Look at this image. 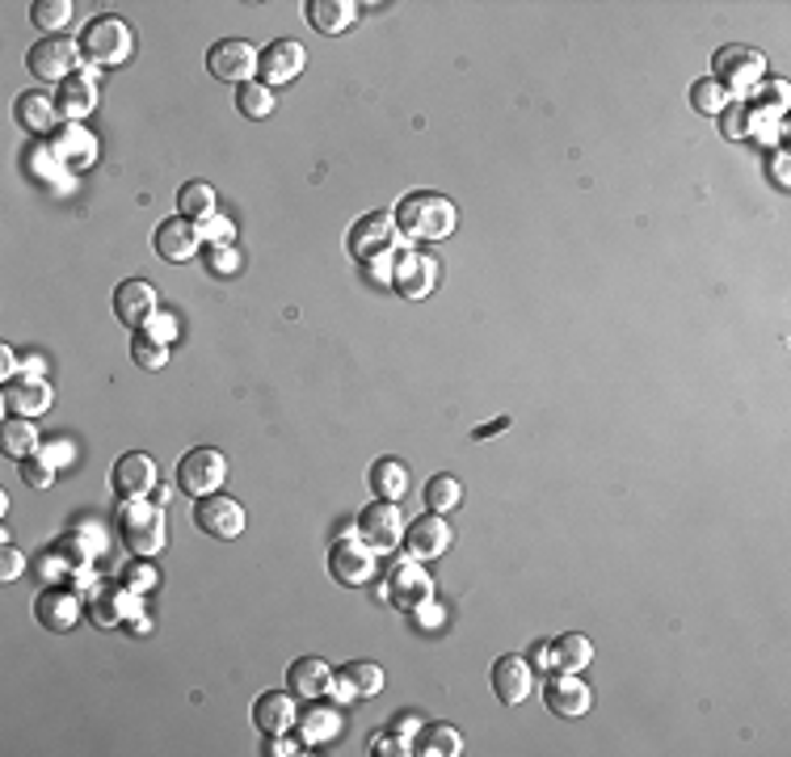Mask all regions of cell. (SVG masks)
Listing matches in <instances>:
<instances>
[{"label": "cell", "mask_w": 791, "mask_h": 757, "mask_svg": "<svg viewBox=\"0 0 791 757\" xmlns=\"http://www.w3.org/2000/svg\"><path fill=\"white\" fill-rule=\"evenodd\" d=\"M413 754L421 757H460L463 754V736L451 724H421L413 732Z\"/></svg>", "instance_id": "4dcf8cb0"}, {"label": "cell", "mask_w": 791, "mask_h": 757, "mask_svg": "<svg viewBox=\"0 0 791 757\" xmlns=\"http://www.w3.org/2000/svg\"><path fill=\"white\" fill-rule=\"evenodd\" d=\"M409 560H438V555L451 547V527L442 513H421L417 522L405 527V543H400Z\"/></svg>", "instance_id": "ffe728a7"}, {"label": "cell", "mask_w": 791, "mask_h": 757, "mask_svg": "<svg viewBox=\"0 0 791 757\" xmlns=\"http://www.w3.org/2000/svg\"><path fill=\"white\" fill-rule=\"evenodd\" d=\"M413 623H417V628H421V631L442 628V606H438V602L417 606V610H413Z\"/></svg>", "instance_id": "816d5d0a"}, {"label": "cell", "mask_w": 791, "mask_h": 757, "mask_svg": "<svg viewBox=\"0 0 791 757\" xmlns=\"http://www.w3.org/2000/svg\"><path fill=\"white\" fill-rule=\"evenodd\" d=\"M712 80H720L733 98H745L766 80V55L754 47H720L712 55Z\"/></svg>", "instance_id": "5b68a950"}, {"label": "cell", "mask_w": 791, "mask_h": 757, "mask_svg": "<svg viewBox=\"0 0 791 757\" xmlns=\"http://www.w3.org/2000/svg\"><path fill=\"white\" fill-rule=\"evenodd\" d=\"M463 501V484L455 476H434L430 484H426V509L430 513H451V509H460Z\"/></svg>", "instance_id": "ab89813d"}, {"label": "cell", "mask_w": 791, "mask_h": 757, "mask_svg": "<svg viewBox=\"0 0 791 757\" xmlns=\"http://www.w3.org/2000/svg\"><path fill=\"white\" fill-rule=\"evenodd\" d=\"M55 105H59L64 123H80L84 114H93L98 110V68H80L68 76L55 93Z\"/></svg>", "instance_id": "44dd1931"}, {"label": "cell", "mask_w": 791, "mask_h": 757, "mask_svg": "<svg viewBox=\"0 0 791 757\" xmlns=\"http://www.w3.org/2000/svg\"><path fill=\"white\" fill-rule=\"evenodd\" d=\"M329 573L332 580L358 589V585H366V580L375 577V552L362 539H337L329 547Z\"/></svg>", "instance_id": "2e32d148"}, {"label": "cell", "mask_w": 791, "mask_h": 757, "mask_svg": "<svg viewBox=\"0 0 791 757\" xmlns=\"http://www.w3.org/2000/svg\"><path fill=\"white\" fill-rule=\"evenodd\" d=\"M131 358H135L139 371H160V366L169 362V341H160V337L148 332V328H135V337H131Z\"/></svg>", "instance_id": "74e56055"}, {"label": "cell", "mask_w": 791, "mask_h": 757, "mask_svg": "<svg viewBox=\"0 0 791 757\" xmlns=\"http://www.w3.org/2000/svg\"><path fill=\"white\" fill-rule=\"evenodd\" d=\"M80 59L89 68H114V64H127L131 50H135V30L123 18H93V22L80 30L77 38Z\"/></svg>", "instance_id": "7a4b0ae2"}, {"label": "cell", "mask_w": 791, "mask_h": 757, "mask_svg": "<svg viewBox=\"0 0 791 757\" xmlns=\"http://www.w3.org/2000/svg\"><path fill=\"white\" fill-rule=\"evenodd\" d=\"M34 614H38V623L47 631H72L80 623V598L77 589H68V585H52V589H43L38 594V602H34Z\"/></svg>", "instance_id": "603a6c76"}, {"label": "cell", "mask_w": 791, "mask_h": 757, "mask_svg": "<svg viewBox=\"0 0 791 757\" xmlns=\"http://www.w3.org/2000/svg\"><path fill=\"white\" fill-rule=\"evenodd\" d=\"M547 660H552V669H561V674H581L589 660H594V644H589L581 631H564V635H556V640L547 644Z\"/></svg>", "instance_id": "f1b7e54d"}, {"label": "cell", "mask_w": 791, "mask_h": 757, "mask_svg": "<svg viewBox=\"0 0 791 757\" xmlns=\"http://www.w3.org/2000/svg\"><path fill=\"white\" fill-rule=\"evenodd\" d=\"M510 426V417H497V421H488V426L476 429V438H488V433H501V429Z\"/></svg>", "instance_id": "680465c9"}, {"label": "cell", "mask_w": 791, "mask_h": 757, "mask_svg": "<svg viewBox=\"0 0 791 757\" xmlns=\"http://www.w3.org/2000/svg\"><path fill=\"white\" fill-rule=\"evenodd\" d=\"M236 110L245 114V118H270L274 114V93L261 84V80H249V84H240L236 89Z\"/></svg>", "instance_id": "60d3db41"}, {"label": "cell", "mask_w": 791, "mask_h": 757, "mask_svg": "<svg viewBox=\"0 0 791 757\" xmlns=\"http://www.w3.org/2000/svg\"><path fill=\"white\" fill-rule=\"evenodd\" d=\"M770 177H775L779 190H788V148H779L770 156Z\"/></svg>", "instance_id": "f5cc1de1"}, {"label": "cell", "mask_w": 791, "mask_h": 757, "mask_svg": "<svg viewBox=\"0 0 791 757\" xmlns=\"http://www.w3.org/2000/svg\"><path fill=\"white\" fill-rule=\"evenodd\" d=\"M148 332H156L160 341H173V332H178V325H173V320H165V316H156L152 325H148Z\"/></svg>", "instance_id": "6f0895ef"}, {"label": "cell", "mask_w": 791, "mask_h": 757, "mask_svg": "<svg viewBox=\"0 0 791 757\" xmlns=\"http://www.w3.org/2000/svg\"><path fill=\"white\" fill-rule=\"evenodd\" d=\"M300 749H304V736H291V732H274V736H270V745H265V754L270 757L300 754Z\"/></svg>", "instance_id": "681fc988"}, {"label": "cell", "mask_w": 791, "mask_h": 757, "mask_svg": "<svg viewBox=\"0 0 791 757\" xmlns=\"http://www.w3.org/2000/svg\"><path fill=\"white\" fill-rule=\"evenodd\" d=\"M178 215L194 219V224L211 219V215H215V190H211L206 181H185L178 190Z\"/></svg>", "instance_id": "8d00e7d4"}, {"label": "cell", "mask_w": 791, "mask_h": 757, "mask_svg": "<svg viewBox=\"0 0 791 757\" xmlns=\"http://www.w3.org/2000/svg\"><path fill=\"white\" fill-rule=\"evenodd\" d=\"M286 686H291L295 699H325L332 686H337V669L325 665L320 656H300V660H291V669H286Z\"/></svg>", "instance_id": "cb8c5ba5"}, {"label": "cell", "mask_w": 791, "mask_h": 757, "mask_svg": "<svg viewBox=\"0 0 791 757\" xmlns=\"http://www.w3.org/2000/svg\"><path fill=\"white\" fill-rule=\"evenodd\" d=\"M43 454H47V459H52L55 467H59V463H68V442H59V438H55V442H47V447H43Z\"/></svg>", "instance_id": "9f6ffc18"}, {"label": "cell", "mask_w": 791, "mask_h": 757, "mask_svg": "<svg viewBox=\"0 0 791 757\" xmlns=\"http://www.w3.org/2000/svg\"><path fill=\"white\" fill-rule=\"evenodd\" d=\"M194 522H199L203 534L228 543V539H240V534H245V505L224 497V493H211V497H199Z\"/></svg>", "instance_id": "8fae6325"}, {"label": "cell", "mask_w": 791, "mask_h": 757, "mask_svg": "<svg viewBox=\"0 0 791 757\" xmlns=\"http://www.w3.org/2000/svg\"><path fill=\"white\" fill-rule=\"evenodd\" d=\"M350 252H354L358 261L366 265V261H383V257H396V252L405 249L409 240L400 236V227H396V215L392 211H371V215H362L354 227H350Z\"/></svg>", "instance_id": "277c9868"}, {"label": "cell", "mask_w": 791, "mask_h": 757, "mask_svg": "<svg viewBox=\"0 0 791 757\" xmlns=\"http://www.w3.org/2000/svg\"><path fill=\"white\" fill-rule=\"evenodd\" d=\"M22 573H26V555L18 552L13 543H4V547H0V580L9 585V580H18Z\"/></svg>", "instance_id": "7dc6e473"}, {"label": "cell", "mask_w": 791, "mask_h": 757, "mask_svg": "<svg viewBox=\"0 0 791 757\" xmlns=\"http://www.w3.org/2000/svg\"><path fill=\"white\" fill-rule=\"evenodd\" d=\"M438 257L426 249H400L392 257V286L405 295V300H426L434 295L438 286Z\"/></svg>", "instance_id": "9c48e42d"}, {"label": "cell", "mask_w": 791, "mask_h": 757, "mask_svg": "<svg viewBox=\"0 0 791 757\" xmlns=\"http://www.w3.org/2000/svg\"><path fill=\"white\" fill-rule=\"evenodd\" d=\"M341 699H375L383 690V669L375 660H350L337 669V686H332Z\"/></svg>", "instance_id": "4316f807"}, {"label": "cell", "mask_w": 791, "mask_h": 757, "mask_svg": "<svg viewBox=\"0 0 791 757\" xmlns=\"http://www.w3.org/2000/svg\"><path fill=\"white\" fill-rule=\"evenodd\" d=\"M118 534H123V547H127L131 555H144V560L160 555L165 552V539H169L160 505L123 501L118 505Z\"/></svg>", "instance_id": "3957f363"}, {"label": "cell", "mask_w": 791, "mask_h": 757, "mask_svg": "<svg viewBox=\"0 0 791 757\" xmlns=\"http://www.w3.org/2000/svg\"><path fill=\"white\" fill-rule=\"evenodd\" d=\"M156 568H152V560H144V555H135L131 564H123V585H127L131 594H148L156 585Z\"/></svg>", "instance_id": "ee69618b"}, {"label": "cell", "mask_w": 791, "mask_h": 757, "mask_svg": "<svg viewBox=\"0 0 791 757\" xmlns=\"http://www.w3.org/2000/svg\"><path fill=\"white\" fill-rule=\"evenodd\" d=\"M52 148L55 156L64 160V169H89V165L98 160V135L84 131L80 123H64L55 131Z\"/></svg>", "instance_id": "484cf974"}, {"label": "cell", "mask_w": 791, "mask_h": 757, "mask_svg": "<svg viewBox=\"0 0 791 757\" xmlns=\"http://www.w3.org/2000/svg\"><path fill=\"white\" fill-rule=\"evenodd\" d=\"M295 720H300V707H295V694H286V690H265L253 703V724L265 736L295 732Z\"/></svg>", "instance_id": "d4e9b609"}, {"label": "cell", "mask_w": 791, "mask_h": 757, "mask_svg": "<svg viewBox=\"0 0 791 757\" xmlns=\"http://www.w3.org/2000/svg\"><path fill=\"white\" fill-rule=\"evenodd\" d=\"M72 13H77L72 0H34L30 4V22L38 25V30H47V38L64 34V25L72 22Z\"/></svg>", "instance_id": "f35d334b"}, {"label": "cell", "mask_w": 791, "mask_h": 757, "mask_svg": "<svg viewBox=\"0 0 791 757\" xmlns=\"http://www.w3.org/2000/svg\"><path fill=\"white\" fill-rule=\"evenodd\" d=\"M531 648H535V653H531V669H535V665H552V660H547V644H531Z\"/></svg>", "instance_id": "91938a15"}, {"label": "cell", "mask_w": 791, "mask_h": 757, "mask_svg": "<svg viewBox=\"0 0 791 757\" xmlns=\"http://www.w3.org/2000/svg\"><path fill=\"white\" fill-rule=\"evenodd\" d=\"M531 686H535V669L527 656H497L493 665V690L506 707H518L531 699Z\"/></svg>", "instance_id": "7402d4cb"}, {"label": "cell", "mask_w": 791, "mask_h": 757, "mask_svg": "<svg viewBox=\"0 0 791 757\" xmlns=\"http://www.w3.org/2000/svg\"><path fill=\"white\" fill-rule=\"evenodd\" d=\"M203 261L215 278H231L240 270V252L231 249V245H203Z\"/></svg>", "instance_id": "7bdbcfd3"}, {"label": "cell", "mask_w": 791, "mask_h": 757, "mask_svg": "<svg viewBox=\"0 0 791 757\" xmlns=\"http://www.w3.org/2000/svg\"><path fill=\"white\" fill-rule=\"evenodd\" d=\"M206 72L224 84H249V76L257 72V50L245 38H224L206 50Z\"/></svg>", "instance_id": "7c38bea8"}, {"label": "cell", "mask_w": 791, "mask_h": 757, "mask_svg": "<svg viewBox=\"0 0 791 757\" xmlns=\"http://www.w3.org/2000/svg\"><path fill=\"white\" fill-rule=\"evenodd\" d=\"M22 479L30 488H52L55 484V463L43 451H34L30 459H22Z\"/></svg>", "instance_id": "f6af8a7d"}, {"label": "cell", "mask_w": 791, "mask_h": 757, "mask_svg": "<svg viewBox=\"0 0 791 757\" xmlns=\"http://www.w3.org/2000/svg\"><path fill=\"white\" fill-rule=\"evenodd\" d=\"M354 18H358L354 0H307V22L320 34H341V30L354 25Z\"/></svg>", "instance_id": "1f68e13d"}, {"label": "cell", "mask_w": 791, "mask_h": 757, "mask_svg": "<svg viewBox=\"0 0 791 757\" xmlns=\"http://www.w3.org/2000/svg\"><path fill=\"white\" fill-rule=\"evenodd\" d=\"M460 224V211H455V202L434 194V190H413L400 199L396 206V227H400V236L405 240H417V245H434V240H447L451 231Z\"/></svg>", "instance_id": "6da1fadb"}, {"label": "cell", "mask_w": 791, "mask_h": 757, "mask_svg": "<svg viewBox=\"0 0 791 757\" xmlns=\"http://www.w3.org/2000/svg\"><path fill=\"white\" fill-rule=\"evenodd\" d=\"M228 484V459L215 447H194L190 454H181L178 463V488L185 497H211Z\"/></svg>", "instance_id": "52a82bcc"}, {"label": "cell", "mask_w": 791, "mask_h": 757, "mask_svg": "<svg viewBox=\"0 0 791 757\" xmlns=\"http://www.w3.org/2000/svg\"><path fill=\"white\" fill-rule=\"evenodd\" d=\"M543 703L552 715H561V720H581L594 703V694H589V686L577 674H552V678L543 681Z\"/></svg>", "instance_id": "ac0fdd59"}, {"label": "cell", "mask_w": 791, "mask_h": 757, "mask_svg": "<svg viewBox=\"0 0 791 757\" xmlns=\"http://www.w3.org/2000/svg\"><path fill=\"white\" fill-rule=\"evenodd\" d=\"M375 754L380 757H405V754H413V741H405V736H396V732L387 728V732H380V736H375Z\"/></svg>", "instance_id": "c3c4849f"}, {"label": "cell", "mask_w": 791, "mask_h": 757, "mask_svg": "<svg viewBox=\"0 0 791 757\" xmlns=\"http://www.w3.org/2000/svg\"><path fill=\"white\" fill-rule=\"evenodd\" d=\"M362 270H366V274L375 278L380 286H392V257H383V261H366Z\"/></svg>", "instance_id": "db71d44e"}, {"label": "cell", "mask_w": 791, "mask_h": 757, "mask_svg": "<svg viewBox=\"0 0 791 757\" xmlns=\"http://www.w3.org/2000/svg\"><path fill=\"white\" fill-rule=\"evenodd\" d=\"M110 488H114L118 501H144L156 488V463L139 451L123 454L114 463V472H110Z\"/></svg>", "instance_id": "e0dca14e"}, {"label": "cell", "mask_w": 791, "mask_h": 757, "mask_svg": "<svg viewBox=\"0 0 791 757\" xmlns=\"http://www.w3.org/2000/svg\"><path fill=\"white\" fill-rule=\"evenodd\" d=\"M371 488H375L380 501H400L409 493V467L400 459H380L371 467Z\"/></svg>", "instance_id": "d6a6232c"}, {"label": "cell", "mask_w": 791, "mask_h": 757, "mask_svg": "<svg viewBox=\"0 0 791 757\" xmlns=\"http://www.w3.org/2000/svg\"><path fill=\"white\" fill-rule=\"evenodd\" d=\"M55 392L52 383L43 375H22V378H9L4 383V392H0V404H4V413L9 417H43L47 408H52Z\"/></svg>", "instance_id": "9a60e30c"}, {"label": "cell", "mask_w": 791, "mask_h": 757, "mask_svg": "<svg viewBox=\"0 0 791 757\" xmlns=\"http://www.w3.org/2000/svg\"><path fill=\"white\" fill-rule=\"evenodd\" d=\"M295 728H300V736H304V745H320V741H329L332 732H337V707H320V699H312V707L300 711Z\"/></svg>", "instance_id": "e575fe53"}, {"label": "cell", "mask_w": 791, "mask_h": 757, "mask_svg": "<svg viewBox=\"0 0 791 757\" xmlns=\"http://www.w3.org/2000/svg\"><path fill=\"white\" fill-rule=\"evenodd\" d=\"M152 245H156V252H160L165 261H178V265H181V261H194V257L203 252L206 236H203V227L194 224V219L173 215V219H165V224L156 227Z\"/></svg>", "instance_id": "5bb4252c"}, {"label": "cell", "mask_w": 791, "mask_h": 757, "mask_svg": "<svg viewBox=\"0 0 791 757\" xmlns=\"http://www.w3.org/2000/svg\"><path fill=\"white\" fill-rule=\"evenodd\" d=\"M13 371H18V353H13V346H0V378L9 383Z\"/></svg>", "instance_id": "11a10c76"}, {"label": "cell", "mask_w": 791, "mask_h": 757, "mask_svg": "<svg viewBox=\"0 0 791 757\" xmlns=\"http://www.w3.org/2000/svg\"><path fill=\"white\" fill-rule=\"evenodd\" d=\"M383 598L396 610H417V606L434 602V577L421 568V560H396L383 580Z\"/></svg>", "instance_id": "ba28073f"}, {"label": "cell", "mask_w": 791, "mask_h": 757, "mask_svg": "<svg viewBox=\"0 0 791 757\" xmlns=\"http://www.w3.org/2000/svg\"><path fill=\"white\" fill-rule=\"evenodd\" d=\"M304 64H307L304 43H295V38H274L270 47L257 55V76H261L265 89H274V84H291L295 76L304 72Z\"/></svg>", "instance_id": "4fadbf2b"}, {"label": "cell", "mask_w": 791, "mask_h": 757, "mask_svg": "<svg viewBox=\"0 0 791 757\" xmlns=\"http://www.w3.org/2000/svg\"><path fill=\"white\" fill-rule=\"evenodd\" d=\"M22 169H26V177H34L38 185H55V181L64 177V160L55 156L52 144H30V148L22 151Z\"/></svg>", "instance_id": "d590c367"}, {"label": "cell", "mask_w": 791, "mask_h": 757, "mask_svg": "<svg viewBox=\"0 0 791 757\" xmlns=\"http://www.w3.org/2000/svg\"><path fill=\"white\" fill-rule=\"evenodd\" d=\"M135 598L139 594H131L127 585H118V589H98L93 598H89V619H98L102 628H114V623H123L135 614Z\"/></svg>", "instance_id": "f546056e"}, {"label": "cell", "mask_w": 791, "mask_h": 757, "mask_svg": "<svg viewBox=\"0 0 791 757\" xmlns=\"http://www.w3.org/2000/svg\"><path fill=\"white\" fill-rule=\"evenodd\" d=\"M358 539L371 547V552H396L405 543V509L400 501H371L362 505V513L354 518Z\"/></svg>", "instance_id": "8992f818"}, {"label": "cell", "mask_w": 791, "mask_h": 757, "mask_svg": "<svg viewBox=\"0 0 791 757\" xmlns=\"http://www.w3.org/2000/svg\"><path fill=\"white\" fill-rule=\"evenodd\" d=\"M720 131L728 135V139H745L749 131H754V114H749V105H733V110H724L720 114Z\"/></svg>", "instance_id": "bcb514c9"}, {"label": "cell", "mask_w": 791, "mask_h": 757, "mask_svg": "<svg viewBox=\"0 0 791 757\" xmlns=\"http://www.w3.org/2000/svg\"><path fill=\"white\" fill-rule=\"evenodd\" d=\"M114 316L127 328H148L160 316V300L144 278H127L118 291H114Z\"/></svg>", "instance_id": "d6986e66"}, {"label": "cell", "mask_w": 791, "mask_h": 757, "mask_svg": "<svg viewBox=\"0 0 791 757\" xmlns=\"http://www.w3.org/2000/svg\"><path fill=\"white\" fill-rule=\"evenodd\" d=\"M13 110H18V123L26 126L30 135H47V131H55V126H64L59 123L64 114H59L55 98L52 93H38V89H34V93H22Z\"/></svg>", "instance_id": "83f0119b"}, {"label": "cell", "mask_w": 791, "mask_h": 757, "mask_svg": "<svg viewBox=\"0 0 791 757\" xmlns=\"http://www.w3.org/2000/svg\"><path fill=\"white\" fill-rule=\"evenodd\" d=\"M203 236H206V245H228L231 240V224L224 219V215H211V219H203Z\"/></svg>", "instance_id": "f907efd6"}, {"label": "cell", "mask_w": 791, "mask_h": 757, "mask_svg": "<svg viewBox=\"0 0 791 757\" xmlns=\"http://www.w3.org/2000/svg\"><path fill=\"white\" fill-rule=\"evenodd\" d=\"M0 447H4V454L9 459H30V454L38 451L43 442H38V433H34V421L30 417H9L4 421V429H0Z\"/></svg>", "instance_id": "836d02e7"}, {"label": "cell", "mask_w": 791, "mask_h": 757, "mask_svg": "<svg viewBox=\"0 0 791 757\" xmlns=\"http://www.w3.org/2000/svg\"><path fill=\"white\" fill-rule=\"evenodd\" d=\"M728 101H733V93H728L720 80H712V76H703L699 84H690V105H694L699 114H724Z\"/></svg>", "instance_id": "b9f144b4"}, {"label": "cell", "mask_w": 791, "mask_h": 757, "mask_svg": "<svg viewBox=\"0 0 791 757\" xmlns=\"http://www.w3.org/2000/svg\"><path fill=\"white\" fill-rule=\"evenodd\" d=\"M77 55H80L77 43H68L64 34H52V38H43V43H34V47L26 50V68L30 76H38V80L64 84L68 76L77 72Z\"/></svg>", "instance_id": "30bf717a"}]
</instances>
